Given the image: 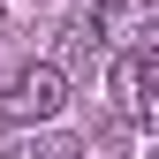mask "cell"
I'll return each mask as SVG.
<instances>
[{"mask_svg":"<svg viewBox=\"0 0 159 159\" xmlns=\"http://www.w3.org/2000/svg\"><path fill=\"white\" fill-rule=\"evenodd\" d=\"M68 106V76L53 68V61H30V68H15V84L0 91V114H8V121H53V114Z\"/></svg>","mask_w":159,"mask_h":159,"instance_id":"2","label":"cell"},{"mask_svg":"<svg viewBox=\"0 0 159 159\" xmlns=\"http://www.w3.org/2000/svg\"><path fill=\"white\" fill-rule=\"evenodd\" d=\"M8 159H84V144H76V136H68V129H38V136H30V144H15Z\"/></svg>","mask_w":159,"mask_h":159,"instance_id":"5","label":"cell"},{"mask_svg":"<svg viewBox=\"0 0 159 159\" xmlns=\"http://www.w3.org/2000/svg\"><path fill=\"white\" fill-rule=\"evenodd\" d=\"M53 68H61V76H91V68H98V30H91V15H68V23L53 30Z\"/></svg>","mask_w":159,"mask_h":159,"instance_id":"4","label":"cell"},{"mask_svg":"<svg viewBox=\"0 0 159 159\" xmlns=\"http://www.w3.org/2000/svg\"><path fill=\"white\" fill-rule=\"evenodd\" d=\"M106 91H114V114H121L129 129H152V121H159V53H152V46L114 53Z\"/></svg>","mask_w":159,"mask_h":159,"instance_id":"1","label":"cell"},{"mask_svg":"<svg viewBox=\"0 0 159 159\" xmlns=\"http://www.w3.org/2000/svg\"><path fill=\"white\" fill-rule=\"evenodd\" d=\"M91 30L106 38L114 53H136L159 38V0H98L91 8Z\"/></svg>","mask_w":159,"mask_h":159,"instance_id":"3","label":"cell"}]
</instances>
